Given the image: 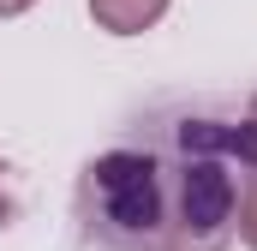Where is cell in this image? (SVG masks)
Returning a JSON list of instances; mask_svg holds the SVG:
<instances>
[{"label":"cell","instance_id":"3957f363","mask_svg":"<svg viewBox=\"0 0 257 251\" xmlns=\"http://www.w3.org/2000/svg\"><path fill=\"white\" fill-rule=\"evenodd\" d=\"M12 221V197H6V168H0V227Z\"/></svg>","mask_w":257,"mask_h":251},{"label":"cell","instance_id":"6da1fadb","mask_svg":"<svg viewBox=\"0 0 257 251\" xmlns=\"http://www.w3.org/2000/svg\"><path fill=\"white\" fill-rule=\"evenodd\" d=\"M257 174V102L156 108L78 174V233L90 251H227Z\"/></svg>","mask_w":257,"mask_h":251},{"label":"cell","instance_id":"277c9868","mask_svg":"<svg viewBox=\"0 0 257 251\" xmlns=\"http://www.w3.org/2000/svg\"><path fill=\"white\" fill-rule=\"evenodd\" d=\"M24 6H30V0H0V12H24Z\"/></svg>","mask_w":257,"mask_h":251},{"label":"cell","instance_id":"7a4b0ae2","mask_svg":"<svg viewBox=\"0 0 257 251\" xmlns=\"http://www.w3.org/2000/svg\"><path fill=\"white\" fill-rule=\"evenodd\" d=\"M162 6H168V0H90V12H96L114 36H132V30H144V24H156Z\"/></svg>","mask_w":257,"mask_h":251}]
</instances>
